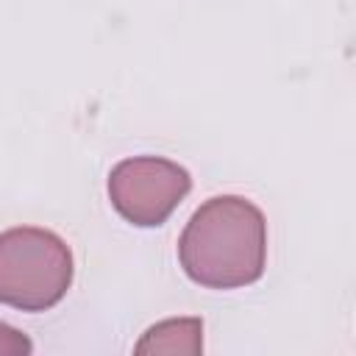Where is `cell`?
Returning a JSON list of instances; mask_svg holds the SVG:
<instances>
[{"instance_id":"6da1fadb","label":"cell","mask_w":356,"mask_h":356,"mask_svg":"<svg viewBox=\"0 0 356 356\" xmlns=\"http://www.w3.org/2000/svg\"><path fill=\"white\" fill-rule=\"evenodd\" d=\"M178 261L206 289H239L264 275L267 220L242 195H214L195 209L178 236Z\"/></svg>"},{"instance_id":"3957f363","label":"cell","mask_w":356,"mask_h":356,"mask_svg":"<svg viewBox=\"0 0 356 356\" xmlns=\"http://www.w3.org/2000/svg\"><path fill=\"white\" fill-rule=\"evenodd\" d=\"M108 200L114 211L136 228H159L192 189V175L164 156H131L108 172Z\"/></svg>"},{"instance_id":"7a4b0ae2","label":"cell","mask_w":356,"mask_h":356,"mask_svg":"<svg viewBox=\"0 0 356 356\" xmlns=\"http://www.w3.org/2000/svg\"><path fill=\"white\" fill-rule=\"evenodd\" d=\"M70 245L47 228L17 225L0 231V303L19 312H47L72 286Z\"/></svg>"},{"instance_id":"5b68a950","label":"cell","mask_w":356,"mask_h":356,"mask_svg":"<svg viewBox=\"0 0 356 356\" xmlns=\"http://www.w3.org/2000/svg\"><path fill=\"white\" fill-rule=\"evenodd\" d=\"M33 353V342L19 328L0 323V356H28Z\"/></svg>"},{"instance_id":"277c9868","label":"cell","mask_w":356,"mask_h":356,"mask_svg":"<svg viewBox=\"0 0 356 356\" xmlns=\"http://www.w3.org/2000/svg\"><path fill=\"white\" fill-rule=\"evenodd\" d=\"M203 350V320L200 317H170L156 325H150L139 342L134 345V353H186L195 356Z\"/></svg>"}]
</instances>
